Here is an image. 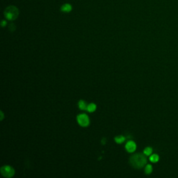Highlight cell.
<instances>
[{"label": "cell", "instance_id": "3", "mask_svg": "<svg viewBox=\"0 0 178 178\" xmlns=\"http://www.w3.org/2000/svg\"><path fill=\"white\" fill-rule=\"evenodd\" d=\"M1 174L3 175L4 177H12L15 174L14 169L10 166H4L0 169Z\"/></svg>", "mask_w": 178, "mask_h": 178}, {"label": "cell", "instance_id": "14", "mask_svg": "<svg viewBox=\"0 0 178 178\" xmlns=\"http://www.w3.org/2000/svg\"><path fill=\"white\" fill-rule=\"evenodd\" d=\"M1 24H2V27H5V26L6 25V22L5 21V20H2Z\"/></svg>", "mask_w": 178, "mask_h": 178}, {"label": "cell", "instance_id": "9", "mask_svg": "<svg viewBox=\"0 0 178 178\" xmlns=\"http://www.w3.org/2000/svg\"><path fill=\"white\" fill-rule=\"evenodd\" d=\"M159 155L157 154L152 155L150 157V161L152 163H157L159 162Z\"/></svg>", "mask_w": 178, "mask_h": 178}, {"label": "cell", "instance_id": "5", "mask_svg": "<svg viewBox=\"0 0 178 178\" xmlns=\"http://www.w3.org/2000/svg\"><path fill=\"white\" fill-rule=\"evenodd\" d=\"M125 148L128 152H134L137 149V145L133 141H130L126 144Z\"/></svg>", "mask_w": 178, "mask_h": 178}, {"label": "cell", "instance_id": "6", "mask_svg": "<svg viewBox=\"0 0 178 178\" xmlns=\"http://www.w3.org/2000/svg\"><path fill=\"white\" fill-rule=\"evenodd\" d=\"M61 11L64 12V13H69L72 11V6L70 4H63L61 8Z\"/></svg>", "mask_w": 178, "mask_h": 178}, {"label": "cell", "instance_id": "1", "mask_svg": "<svg viewBox=\"0 0 178 178\" xmlns=\"http://www.w3.org/2000/svg\"><path fill=\"white\" fill-rule=\"evenodd\" d=\"M145 155V154L143 155L142 153H137L132 155L130 158L131 166L137 169H142L147 163V158Z\"/></svg>", "mask_w": 178, "mask_h": 178}, {"label": "cell", "instance_id": "8", "mask_svg": "<svg viewBox=\"0 0 178 178\" xmlns=\"http://www.w3.org/2000/svg\"><path fill=\"white\" fill-rule=\"evenodd\" d=\"M96 107H96V105H95V104H93V103H91L88 105L87 109H86V111H88V112H90V113H92V112H93V111H95Z\"/></svg>", "mask_w": 178, "mask_h": 178}, {"label": "cell", "instance_id": "12", "mask_svg": "<svg viewBox=\"0 0 178 178\" xmlns=\"http://www.w3.org/2000/svg\"><path fill=\"white\" fill-rule=\"evenodd\" d=\"M143 153L146 155V156H149L152 153V148L151 147H147L145 148L144 151H143Z\"/></svg>", "mask_w": 178, "mask_h": 178}, {"label": "cell", "instance_id": "7", "mask_svg": "<svg viewBox=\"0 0 178 178\" xmlns=\"http://www.w3.org/2000/svg\"><path fill=\"white\" fill-rule=\"evenodd\" d=\"M78 105H79V107H80V109L81 110H86V109H87L88 105H86V103L84 100H80V102H79Z\"/></svg>", "mask_w": 178, "mask_h": 178}, {"label": "cell", "instance_id": "11", "mask_svg": "<svg viewBox=\"0 0 178 178\" xmlns=\"http://www.w3.org/2000/svg\"><path fill=\"white\" fill-rule=\"evenodd\" d=\"M152 166L150 164H148L146 166H145V174L150 175L152 173Z\"/></svg>", "mask_w": 178, "mask_h": 178}, {"label": "cell", "instance_id": "4", "mask_svg": "<svg viewBox=\"0 0 178 178\" xmlns=\"http://www.w3.org/2000/svg\"><path fill=\"white\" fill-rule=\"evenodd\" d=\"M77 120L79 125H81V127H87L90 123V120H89L88 116L85 113L79 115L77 118Z\"/></svg>", "mask_w": 178, "mask_h": 178}, {"label": "cell", "instance_id": "10", "mask_svg": "<svg viewBox=\"0 0 178 178\" xmlns=\"http://www.w3.org/2000/svg\"><path fill=\"white\" fill-rule=\"evenodd\" d=\"M125 141V138L124 137H123V136H118V137H116L115 138V141L117 143H123Z\"/></svg>", "mask_w": 178, "mask_h": 178}, {"label": "cell", "instance_id": "13", "mask_svg": "<svg viewBox=\"0 0 178 178\" xmlns=\"http://www.w3.org/2000/svg\"><path fill=\"white\" fill-rule=\"evenodd\" d=\"M9 29H10V30L11 29V31H13L15 29H16V27H15L13 24H11L9 26Z\"/></svg>", "mask_w": 178, "mask_h": 178}, {"label": "cell", "instance_id": "2", "mask_svg": "<svg viewBox=\"0 0 178 178\" xmlns=\"http://www.w3.org/2000/svg\"><path fill=\"white\" fill-rule=\"evenodd\" d=\"M19 16V10L15 6H9L5 9L4 16L9 20H15Z\"/></svg>", "mask_w": 178, "mask_h": 178}, {"label": "cell", "instance_id": "16", "mask_svg": "<svg viewBox=\"0 0 178 178\" xmlns=\"http://www.w3.org/2000/svg\"><path fill=\"white\" fill-rule=\"evenodd\" d=\"M102 144H105V138H103V140L102 141Z\"/></svg>", "mask_w": 178, "mask_h": 178}, {"label": "cell", "instance_id": "15", "mask_svg": "<svg viewBox=\"0 0 178 178\" xmlns=\"http://www.w3.org/2000/svg\"><path fill=\"white\" fill-rule=\"evenodd\" d=\"M1 120H2L4 119V113H3V112H2V111H1Z\"/></svg>", "mask_w": 178, "mask_h": 178}]
</instances>
